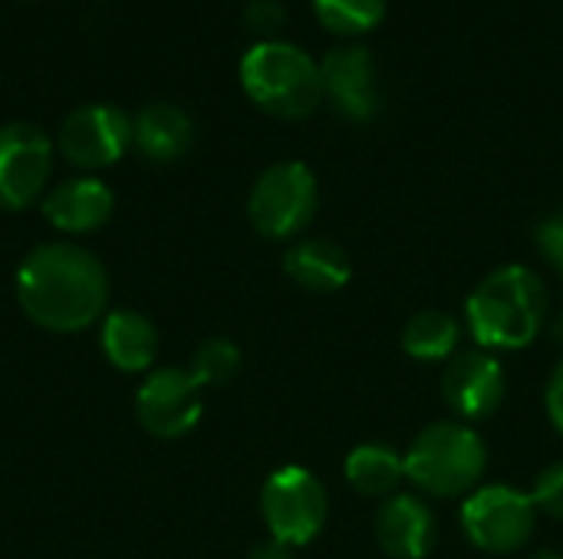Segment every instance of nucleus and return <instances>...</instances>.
I'll list each match as a JSON object with an SVG mask.
<instances>
[{"label":"nucleus","mask_w":563,"mask_h":559,"mask_svg":"<svg viewBox=\"0 0 563 559\" xmlns=\"http://www.w3.org/2000/svg\"><path fill=\"white\" fill-rule=\"evenodd\" d=\"M13 290L20 310L40 329L82 333L106 313L109 273L92 250L73 241H49L20 260Z\"/></svg>","instance_id":"1"},{"label":"nucleus","mask_w":563,"mask_h":559,"mask_svg":"<svg viewBox=\"0 0 563 559\" xmlns=\"http://www.w3.org/2000/svg\"><path fill=\"white\" fill-rule=\"evenodd\" d=\"M548 313L541 277L525 264L488 273L468 297L465 316L482 349H525L538 339Z\"/></svg>","instance_id":"2"},{"label":"nucleus","mask_w":563,"mask_h":559,"mask_svg":"<svg viewBox=\"0 0 563 559\" xmlns=\"http://www.w3.org/2000/svg\"><path fill=\"white\" fill-rule=\"evenodd\" d=\"M241 86L257 109L277 119H307L327 99L320 63L284 40H261L241 56Z\"/></svg>","instance_id":"3"},{"label":"nucleus","mask_w":563,"mask_h":559,"mask_svg":"<svg viewBox=\"0 0 563 559\" xmlns=\"http://www.w3.org/2000/svg\"><path fill=\"white\" fill-rule=\"evenodd\" d=\"M488 451L475 428L439 422L416 435L406 451V478L432 497L468 494L485 474Z\"/></svg>","instance_id":"4"},{"label":"nucleus","mask_w":563,"mask_h":559,"mask_svg":"<svg viewBox=\"0 0 563 559\" xmlns=\"http://www.w3.org/2000/svg\"><path fill=\"white\" fill-rule=\"evenodd\" d=\"M320 188L303 161L271 165L251 188L247 217L254 231L267 241L297 237L317 214Z\"/></svg>","instance_id":"5"},{"label":"nucleus","mask_w":563,"mask_h":559,"mask_svg":"<svg viewBox=\"0 0 563 559\" xmlns=\"http://www.w3.org/2000/svg\"><path fill=\"white\" fill-rule=\"evenodd\" d=\"M327 491L320 478L300 465L277 468L261 488V517L271 530V540L297 550L320 537L327 524Z\"/></svg>","instance_id":"6"},{"label":"nucleus","mask_w":563,"mask_h":559,"mask_svg":"<svg viewBox=\"0 0 563 559\" xmlns=\"http://www.w3.org/2000/svg\"><path fill=\"white\" fill-rule=\"evenodd\" d=\"M534 504L531 494L492 484L475 491L462 504V530L485 554H515L534 534Z\"/></svg>","instance_id":"7"},{"label":"nucleus","mask_w":563,"mask_h":559,"mask_svg":"<svg viewBox=\"0 0 563 559\" xmlns=\"http://www.w3.org/2000/svg\"><path fill=\"white\" fill-rule=\"evenodd\" d=\"M53 175V142L33 122L0 125V211L36 204Z\"/></svg>","instance_id":"8"},{"label":"nucleus","mask_w":563,"mask_h":559,"mask_svg":"<svg viewBox=\"0 0 563 559\" xmlns=\"http://www.w3.org/2000/svg\"><path fill=\"white\" fill-rule=\"evenodd\" d=\"M201 415H205L201 385L191 379L188 369H175V366L155 369L142 379L135 392V418L152 438L175 441L195 432Z\"/></svg>","instance_id":"9"},{"label":"nucleus","mask_w":563,"mask_h":559,"mask_svg":"<svg viewBox=\"0 0 563 559\" xmlns=\"http://www.w3.org/2000/svg\"><path fill=\"white\" fill-rule=\"evenodd\" d=\"M132 145V119L115 105H82L69 112L59 125L56 148L63 158L82 171L115 165Z\"/></svg>","instance_id":"10"},{"label":"nucleus","mask_w":563,"mask_h":559,"mask_svg":"<svg viewBox=\"0 0 563 559\" xmlns=\"http://www.w3.org/2000/svg\"><path fill=\"white\" fill-rule=\"evenodd\" d=\"M505 369L488 349H459L442 376V395L465 422L492 418L505 402Z\"/></svg>","instance_id":"11"},{"label":"nucleus","mask_w":563,"mask_h":559,"mask_svg":"<svg viewBox=\"0 0 563 559\" xmlns=\"http://www.w3.org/2000/svg\"><path fill=\"white\" fill-rule=\"evenodd\" d=\"M323 72V96L333 102L340 115L350 122H369L383 99L376 86V59L360 43H343L330 49L320 63Z\"/></svg>","instance_id":"12"},{"label":"nucleus","mask_w":563,"mask_h":559,"mask_svg":"<svg viewBox=\"0 0 563 559\" xmlns=\"http://www.w3.org/2000/svg\"><path fill=\"white\" fill-rule=\"evenodd\" d=\"M40 211L49 227H56L59 234L79 237V234L99 231L112 217L115 198L109 185L99 178H69L43 198Z\"/></svg>","instance_id":"13"},{"label":"nucleus","mask_w":563,"mask_h":559,"mask_svg":"<svg viewBox=\"0 0 563 559\" xmlns=\"http://www.w3.org/2000/svg\"><path fill=\"white\" fill-rule=\"evenodd\" d=\"M376 540L393 559H426L435 547V514L416 494L389 497L376 514Z\"/></svg>","instance_id":"14"},{"label":"nucleus","mask_w":563,"mask_h":559,"mask_svg":"<svg viewBox=\"0 0 563 559\" xmlns=\"http://www.w3.org/2000/svg\"><path fill=\"white\" fill-rule=\"evenodd\" d=\"M99 346L112 369L129 376H148L158 356V329L139 310H112L102 316Z\"/></svg>","instance_id":"15"},{"label":"nucleus","mask_w":563,"mask_h":559,"mask_svg":"<svg viewBox=\"0 0 563 559\" xmlns=\"http://www.w3.org/2000/svg\"><path fill=\"white\" fill-rule=\"evenodd\" d=\"M284 273L310 293H333L350 283L353 260L340 244L327 237H310V241H297L284 254Z\"/></svg>","instance_id":"16"},{"label":"nucleus","mask_w":563,"mask_h":559,"mask_svg":"<svg viewBox=\"0 0 563 559\" xmlns=\"http://www.w3.org/2000/svg\"><path fill=\"white\" fill-rule=\"evenodd\" d=\"M132 142L139 148V155H145L148 161H175L181 158L191 142H195V122L185 109L172 105V102H155L145 105L135 122H132Z\"/></svg>","instance_id":"17"},{"label":"nucleus","mask_w":563,"mask_h":559,"mask_svg":"<svg viewBox=\"0 0 563 559\" xmlns=\"http://www.w3.org/2000/svg\"><path fill=\"white\" fill-rule=\"evenodd\" d=\"M343 474H346L350 488L360 491L363 497H386L406 478V458L389 445H376V441L360 445L350 451Z\"/></svg>","instance_id":"18"},{"label":"nucleus","mask_w":563,"mask_h":559,"mask_svg":"<svg viewBox=\"0 0 563 559\" xmlns=\"http://www.w3.org/2000/svg\"><path fill=\"white\" fill-rule=\"evenodd\" d=\"M462 343V326L445 310H422L402 329V349L419 362L452 359Z\"/></svg>","instance_id":"19"},{"label":"nucleus","mask_w":563,"mask_h":559,"mask_svg":"<svg viewBox=\"0 0 563 559\" xmlns=\"http://www.w3.org/2000/svg\"><path fill=\"white\" fill-rule=\"evenodd\" d=\"M317 20L336 36H363L386 16V0H313Z\"/></svg>","instance_id":"20"},{"label":"nucleus","mask_w":563,"mask_h":559,"mask_svg":"<svg viewBox=\"0 0 563 559\" xmlns=\"http://www.w3.org/2000/svg\"><path fill=\"white\" fill-rule=\"evenodd\" d=\"M241 369V349L224 339V336H214V339H205L195 353H191V379L201 385V389H211V385H224L238 376Z\"/></svg>","instance_id":"21"},{"label":"nucleus","mask_w":563,"mask_h":559,"mask_svg":"<svg viewBox=\"0 0 563 559\" xmlns=\"http://www.w3.org/2000/svg\"><path fill=\"white\" fill-rule=\"evenodd\" d=\"M531 504L534 511L554 517V521H563V461L544 468L531 488Z\"/></svg>","instance_id":"22"},{"label":"nucleus","mask_w":563,"mask_h":559,"mask_svg":"<svg viewBox=\"0 0 563 559\" xmlns=\"http://www.w3.org/2000/svg\"><path fill=\"white\" fill-rule=\"evenodd\" d=\"M538 247H541L544 260L563 277V211L551 214V217L538 227Z\"/></svg>","instance_id":"23"},{"label":"nucleus","mask_w":563,"mask_h":559,"mask_svg":"<svg viewBox=\"0 0 563 559\" xmlns=\"http://www.w3.org/2000/svg\"><path fill=\"white\" fill-rule=\"evenodd\" d=\"M244 16H247V26L251 30L274 33L284 23V7H280V0H254Z\"/></svg>","instance_id":"24"},{"label":"nucleus","mask_w":563,"mask_h":559,"mask_svg":"<svg viewBox=\"0 0 563 559\" xmlns=\"http://www.w3.org/2000/svg\"><path fill=\"white\" fill-rule=\"evenodd\" d=\"M548 415L554 422V428L563 435V359L558 362L551 382H548Z\"/></svg>","instance_id":"25"},{"label":"nucleus","mask_w":563,"mask_h":559,"mask_svg":"<svg viewBox=\"0 0 563 559\" xmlns=\"http://www.w3.org/2000/svg\"><path fill=\"white\" fill-rule=\"evenodd\" d=\"M247 559H294V550L284 547V544H277V540H267V544L254 547Z\"/></svg>","instance_id":"26"},{"label":"nucleus","mask_w":563,"mask_h":559,"mask_svg":"<svg viewBox=\"0 0 563 559\" xmlns=\"http://www.w3.org/2000/svg\"><path fill=\"white\" fill-rule=\"evenodd\" d=\"M531 559H563V557H558V554H551V550H544V554H534V557Z\"/></svg>","instance_id":"27"},{"label":"nucleus","mask_w":563,"mask_h":559,"mask_svg":"<svg viewBox=\"0 0 563 559\" xmlns=\"http://www.w3.org/2000/svg\"><path fill=\"white\" fill-rule=\"evenodd\" d=\"M554 333L563 339V313H561V320H558V329H554Z\"/></svg>","instance_id":"28"}]
</instances>
